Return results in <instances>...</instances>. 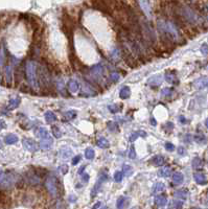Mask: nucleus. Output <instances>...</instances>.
<instances>
[{
	"label": "nucleus",
	"instance_id": "obj_48",
	"mask_svg": "<svg viewBox=\"0 0 208 209\" xmlns=\"http://www.w3.org/2000/svg\"><path fill=\"white\" fill-rule=\"evenodd\" d=\"M60 171H62V174H67L68 173V166L67 165H65V164H63V165H61V166H60Z\"/></svg>",
	"mask_w": 208,
	"mask_h": 209
},
{
	"label": "nucleus",
	"instance_id": "obj_5",
	"mask_svg": "<svg viewBox=\"0 0 208 209\" xmlns=\"http://www.w3.org/2000/svg\"><path fill=\"white\" fill-rule=\"evenodd\" d=\"M69 61H70L71 66H72V67L74 68V69H76V70H83V68H86L85 66H84L83 63H82L81 61L78 60V58L76 57L74 54H73V51H70Z\"/></svg>",
	"mask_w": 208,
	"mask_h": 209
},
{
	"label": "nucleus",
	"instance_id": "obj_42",
	"mask_svg": "<svg viewBox=\"0 0 208 209\" xmlns=\"http://www.w3.org/2000/svg\"><path fill=\"white\" fill-rule=\"evenodd\" d=\"M108 129H109L111 132H116L118 130V127L115 123H108Z\"/></svg>",
	"mask_w": 208,
	"mask_h": 209
},
{
	"label": "nucleus",
	"instance_id": "obj_11",
	"mask_svg": "<svg viewBox=\"0 0 208 209\" xmlns=\"http://www.w3.org/2000/svg\"><path fill=\"white\" fill-rule=\"evenodd\" d=\"M165 80H166L170 84H177L178 83V78L176 75L175 71H167L165 73Z\"/></svg>",
	"mask_w": 208,
	"mask_h": 209
},
{
	"label": "nucleus",
	"instance_id": "obj_16",
	"mask_svg": "<svg viewBox=\"0 0 208 209\" xmlns=\"http://www.w3.org/2000/svg\"><path fill=\"white\" fill-rule=\"evenodd\" d=\"M20 98L19 97H13L9 100V106H7V109L9 110H14L18 106L20 105Z\"/></svg>",
	"mask_w": 208,
	"mask_h": 209
},
{
	"label": "nucleus",
	"instance_id": "obj_58",
	"mask_svg": "<svg viewBox=\"0 0 208 209\" xmlns=\"http://www.w3.org/2000/svg\"><path fill=\"white\" fill-rule=\"evenodd\" d=\"M97 207H101V203H98V204H96L94 206V208H97Z\"/></svg>",
	"mask_w": 208,
	"mask_h": 209
},
{
	"label": "nucleus",
	"instance_id": "obj_6",
	"mask_svg": "<svg viewBox=\"0 0 208 209\" xmlns=\"http://www.w3.org/2000/svg\"><path fill=\"white\" fill-rule=\"evenodd\" d=\"M138 3L140 5L143 14L146 16L147 18L152 17V6L150 3V0H138Z\"/></svg>",
	"mask_w": 208,
	"mask_h": 209
},
{
	"label": "nucleus",
	"instance_id": "obj_33",
	"mask_svg": "<svg viewBox=\"0 0 208 209\" xmlns=\"http://www.w3.org/2000/svg\"><path fill=\"white\" fill-rule=\"evenodd\" d=\"M51 133L56 138H60L62 136V132L60 131V128H58L57 126H52L51 127Z\"/></svg>",
	"mask_w": 208,
	"mask_h": 209
},
{
	"label": "nucleus",
	"instance_id": "obj_24",
	"mask_svg": "<svg viewBox=\"0 0 208 209\" xmlns=\"http://www.w3.org/2000/svg\"><path fill=\"white\" fill-rule=\"evenodd\" d=\"M36 135L37 136L39 137V138H45V137H48V136H50L48 133V131L45 129V128H39L38 130H37V132H36Z\"/></svg>",
	"mask_w": 208,
	"mask_h": 209
},
{
	"label": "nucleus",
	"instance_id": "obj_44",
	"mask_svg": "<svg viewBox=\"0 0 208 209\" xmlns=\"http://www.w3.org/2000/svg\"><path fill=\"white\" fill-rule=\"evenodd\" d=\"M20 90L22 92H25V93H30L31 92V89L27 86V85H22V86L20 87Z\"/></svg>",
	"mask_w": 208,
	"mask_h": 209
},
{
	"label": "nucleus",
	"instance_id": "obj_26",
	"mask_svg": "<svg viewBox=\"0 0 208 209\" xmlns=\"http://www.w3.org/2000/svg\"><path fill=\"white\" fill-rule=\"evenodd\" d=\"M161 82H162L161 75H155L149 80V85H151V86H158V85L161 84Z\"/></svg>",
	"mask_w": 208,
	"mask_h": 209
},
{
	"label": "nucleus",
	"instance_id": "obj_21",
	"mask_svg": "<svg viewBox=\"0 0 208 209\" xmlns=\"http://www.w3.org/2000/svg\"><path fill=\"white\" fill-rule=\"evenodd\" d=\"M173 182L175 184H182V182H183V180H184V177H183V175L181 174V173H179V171H177V173H175V174H173Z\"/></svg>",
	"mask_w": 208,
	"mask_h": 209
},
{
	"label": "nucleus",
	"instance_id": "obj_10",
	"mask_svg": "<svg viewBox=\"0 0 208 209\" xmlns=\"http://www.w3.org/2000/svg\"><path fill=\"white\" fill-rule=\"evenodd\" d=\"M194 87L197 89H205L208 88V78H201L194 82Z\"/></svg>",
	"mask_w": 208,
	"mask_h": 209
},
{
	"label": "nucleus",
	"instance_id": "obj_38",
	"mask_svg": "<svg viewBox=\"0 0 208 209\" xmlns=\"http://www.w3.org/2000/svg\"><path fill=\"white\" fill-rule=\"evenodd\" d=\"M123 175H126L127 177H130L133 173V168L130 165H123Z\"/></svg>",
	"mask_w": 208,
	"mask_h": 209
},
{
	"label": "nucleus",
	"instance_id": "obj_25",
	"mask_svg": "<svg viewBox=\"0 0 208 209\" xmlns=\"http://www.w3.org/2000/svg\"><path fill=\"white\" fill-rule=\"evenodd\" d=\"M203 165H204V162H203V160H202L201 158H199V157L194 158V160H193V167L194 169H201L202 167H203Z\"/></svg>",
	"mask_w": 208,
	"mask_h": 209
},
{
	"label": "nucleus",
	"instance_id": "obj_35",
	"mask_svg": "<svg viewBox=\"0 0 208 209\" xmlns=\"http://www.w3.org/2000/svg\"><path fill=\"white\" fill-rule=\"evenodd\" d=\"M64 116L67 118V119H74L75 116H76V112H75L74 110L67 111L66 113H64Z\"/></svg>",
	"mask_w": 208,
	"mask_h": 209
},
{
	"label": "nucleus",
	"instance_id": "obj_59",
	"mask_svg": "<svg viewBox=\"0 0 208 209\" xmlns=\"http://www.w3.org/2000/svg\"><path fill=\"white\" fill-rule=\"evenodd\" d=\"M207 10H208V6H207Z\"/></svg>",
	"mask_w": 208,
	"mask_h": 209
},
{
	"label": "nucleus",
	"instance_id": "obj_15",
	"mask_svg": "<svg viewBox=\"0 0 208 209\" xmlns=\"http://www.w3.org/2000/svg\"><path fill=\"white\" fill-rule=\"evenodd\" d=\"M24 74H26V73H24V69H23L22 67H18L17 70H16V72H15V83L17 85L19 84L20 82L22 81Z\"/></svg>",
	"mask_w": 208,
	"mask_h": 209
},
{
	"label": "nucleus",
	"instance_id": "obj_22",
	"mask_svg": "<svg viewBox=\"0 0 208 209\" xmlns=\"http://www.w3.org/2000/svg\"><path fill=\"white\" fill-rule=\"evenodd\" d=\"M131 95V90L129 87H123V88L119 91V97L122 99H127Z\"/></svg>",
	"mask_w": 208,
	"mask_h": 209
},
{
	"label": "nucleus",
	"instance_id": "obj_17",
	"mask_svg": "<svg viewBox=\"0 0 208 209\" xmlns=\"http://www.w3.org/2000/svg\"><path fill=\"white\" fill-rule=\"evenodd\" d=\"M176 199H179V200H186L187 199V190L186 189H179L174 194Z\"/></svg>",
	"mask_w": 208,
	"mask_h": 209
},
{
	"label": "nucleus",
	"instance_id": "obj_37",
	"mask_svg": "<svg viewBox=\"0 0 208 209\" xmlns=\"http://www.w3.org/2000/svg\"><path fill=\"white\" fill-rule=\"evenodd\" d=\"M122 178H123V171H116V173L114 174V181L117 182V183L122 182Z\"/></svg>",
	"mask_w": 208,
	"mask_h": 209
},
{
	"label": "nucleus",
	"instance_id": "obj_4",
	"mask_svg": "<svg viewBox=\"0 0 208 209\" xmlns=\"http://www.w3.org/2000/svg\"><path fill=\"white\" fill-rule=\"evenodd\" d=\"M22 143H23V147H24L26 151L31 152V153L37 152V151L39 150V147H40V145L37 143L35 140L30 139V138H24L22 141Z\"/></svg>",
	"mask_w": 208,
	"mask_h": 209
},
{
	"label": "nucleus",
	"instance_id": "obj_14",
	"mask_svg": "<svg viewBox=\"0 0 208 209\" xmlns=\"http://www.w3.org/2000/svg\"><path fill=\"white\" fill-rule=\"evenodd\" d=\"M68 89H69L71 93H76L80 90V84L75 80H70L68 82Z\"/></svg>",
	"mask_w": 208,
	"mask_h": 209
},
{
	"label": "nucleus",
	"instance_id": "obj_3",
	"mask_svg": "<svg viewBox=\"0 0 208 209\" xmlns=\"http://www.w3.org/2000/svg\"><path fill=\"white\" fill-rule=\"evenodd\" d=\"M15 183V177L10 174L0 173V186L2 188H9L12 187Z\"/></svg>",
	"mask_w": 208,
	"mask_h": 209
},
{
	"label": "nucleus",
	"instance_id": "obj_49",
	"mask_svg": "<svg viewBox=\"0 0 208 209\" xmlns=\"http://www.w3.org/2000/svg\"><path fill=\"white\" fill-rule=\"evenodd\" d=\"M80 160H81V156H80V155H78L76 157H74V158L72 159V164H73V165H76L78 162H80Z\"/></svg>",
	"mask_w": 208,
	"mask_h": 209
},
{
	"label": "nucleus",
	"instance_id": "obj_7",
	"mask_svg": "<svg viewBox=\"0 0 208 209\" xmlns=\"http://www.w3.org/2000/svg\"><path fill=\"white\" fill-rule=\"evenodd\" d=\"M10 197L4 190H0V204H1V207H10Z\"/></svg>",
	"mask_w": 208,
	"mask_h": 209
},
{
	"label": "nucleus",
	"instance_id": "obj_20",
	"mask_svg": "<svg viewBox=\"0 0 208 209\" xmlns=\"http://www.w3.org/2000/svg\"><path fill=\"white\" fill-rule=\"evenodd\" d=\"M45 120L47 123H54V121H57V116L54 114V112H51V111H48V112L45 113Z\"/></svg>",
	"mask_w": 208,
	"mask_h": 209
},
{
	"label": "nucleus",
	"instance_id": "obj_13",
	"mask_svg": "<svg viewBox=\"0 0 208 209\" xmlns=\"http://www.w3.org/2000/svg\"><path fill=\"white\" fill-rule=\"evenodd\" d=\"M166 203H167V199L165 195H159L155 198V204H156V206H158V207H164V206L166 205Z\"/></svg>",
	"mask_w": 208,
	"mask_h": 209
},
{
	"label": "nucleus",
	"instance_id": "obj_53",
	"mask_svg": "<svg viewBox=\"0 0 208 209\" xmlns=\"http://www.w3.org/2000/svg\"><path fill=\"white\" fill-rule=\"evenodd\" d=\"M4 127H5V123H4V121L0 119V130H1V129H3Z\"/></svg>",
	"mask_w": 208,
	"mask_h": 209
},
{
	"label": "nucleus",
	"instance_id": "obj_40",
	"mask_svg": "<svg viewBox=\"0 0 208 209\" xmlns=\"http://www.w3.org/2000/svg\"><path fill=\"white\" fill-rule=\"evenodd\" d=\"M110 81L113 82V83H116V82L119 81V74L117 72H113L110 74Z\"/></svg>",
	"mask_w": 208,
	"mask_h": 209
},
{
	"label": "nucleus",
	"instance_id": "obj_32",
	"mask_svg": "<svg viewBox=\"0 0 208 209\" xmlns=\"http://www.w3.org/2000/svg\"><path fill=\"white\" fill-rule=\"evenodd\" d=\"M164 189H165V185L164 184H163V183H157L154 186L153 192H154V194H159V192L164 191Z\"/></svg>",
	"mask_w": 208,
	"mask_h": 209
},
{
	"label": "nucleus",
	"instance_id": "obj_31",
	"mask_svg": "<svg viewBox=\"0 0 208 209\" xmlns=\"http://www.w3.org/2000/svg\"><path fill=\"white\" fill-rule=\"evenodd\" d=\"M194 139L196 140L198 143H200V144H204V143H206V141H207V138L205 137V135H203V134H197V135H194Z\"/></svg>",
	"mask_w": 208,
	"mask_h": 209
},
{
	"label": "nucleus",
	"instance_id": "obj_9",
	"mask_svg": "<svg viewBox=\"0 0 208 209\" xmlns=\"http://www.w3.org/2000/svg\"><path fill=\"white\" fill-rule=\"evenodd\" d=\"M52 143H54V140H52L51 136H48L45 137V138H42L39 145H40L42 150H49L51 147Z\"/></svg>",
	"mask_w": 208,
	"mask_h": 209
},
{
	"label": "nucleus",
	"instance_id": "obj_8",
	"mask_svg": "<svg viewBox=\"0 0 208 209\" xmlns=\"http://www.w3.org/2000/svg\"><path fill=\"white\" fill-rule=\"evenodd\" d=\"M194 181L200 185H204L208 182L206 175L203 173H200V171H197V173L194 174Z\"/></svg>",
	"mask_w": 208,
	"mask_h": 209
},
{
	"label": "nucleus",
	"instance_id": "obj_23",
	"mask_svg": "<svg viewBox=\"0 0 208 209\" xmlns=\"http://www.w3.org/2000/svg\"><path fill=\"white\" fill-rule=\"evenodd\" d=\"M34 171H35V174L37 176L40 177V178H43V177L47 176V174H48V171L44 167H34Z\"/></svg>",
	"mask_w": 208,
	"mask_h": 209
},
{
	"label": "nucleus",
	"instance_id": "obj_41",
	"mask_svg": "<svg viewBox=\"0 0 208 209\" xmlns=\"http://www.w3.org/2000/svg\"><path fill=\"white\" fill-rule=\"evenodd\" d=\"M108 109L110 110V112L111 113H117L119 112V107H118V105H110L109 107H108Z\"/></svg>",
	"mask_w": 208,
	"mask_h": 209
},
{
	"label": "nucleus",
	"instance_id": "obj_56",
	"mask_svg": "<svg viewBox=\"0 0 208 209\" xmlns=\"http://www.w3.org/2000/svg\"><path fill=\"white\" fill-rule=\"evenodd\" d=\"M84 169H85V166H82V167H81V169H80V171H78V174L83 173V171H84Z\"/></svg>",
	"mask_w": 208,
	"mask_h": 209
},
{
	"label": "nucleus",
	"instance_id": "obj_12",
	"mask_svg": "<svg viewBox=\"0 0 208 209\" xmlns=\"http://www.w3.org/2000/svg\"><path fill=\"white\" fill-rule=\"evenodd\" d=\"M151 162L155 166H162L165 163V159H164V157L161 155H156L151 159Z\"/></svg>",
	"mask_w": 208,
	"mask_h": 209
},
{
	"label": "nucleus",
	"instance_id": "obj_1",
	"mask_svg": "<svg viewBox=\"0 0 208 209\" xmlns=\"http://www.w3.org/2000/svg\"><path fill=\"white\" fill-rule=\"evenodd\" d=\"M45 185H46L47 190L49 191V194L51 195V197L57 198V197H59L60 195H62V194H60V192H63L61 182H60V180L58 179L56 176L48 177L45 182Z\"/></svg>",
	"mask_w": 208,
	"mask_h": 209
},
{
	"label": "nucleus",
	"instance_id": "obj_45",
	"mask_svg": "<svg viewBox=\"0 0 208 209\" xmlns=\"http://www.w3.org/2000/svg\"><path fill=\"white\" fill-rule=\"evenodd\" d=\"M201 52L204 55H208V44H203L201 46Z\"/></svg>",
	"mask_w": 208,
	"mask_h": 209
},
{
	"label": "nucleus",
	"instance_id": "obj_51",
	"mask_svg": "<svg viewBox=\"0 0 208 209\" xmlns=\"http://www.w3.org/2000/svg\"><path fill=\"white\" fill-rule=\"evenodd\" d=\"M178 153L180 155H184L185 154V150H184L182 147H178Z\"/></svg>",
	"mask_w": 208,
	"mask_h": 209
},
{
	"label": "nucleus",
	"instance_id": "obj_34",
	"mask_svg": "<svg viewBox=\"0 0 208 209\" xmlns=\"http://www.w3.org/2000/svg\"><path fill=\"white\" fill-rule=\"evenodd\" d=\"M5 73H6V82H7V86H10L12 83V68L10 66H7L6 69H5Z\"/></svg>",
	"mask_w": 208,
	"mask_h": 209
},
{
	"label": "nucleus",
	"instance_id": "obj_54",
	"mask_svg": "<svg viewBox=\"0 0 208 209\" xmlns=\"http://www.w3.org/2000/svg\"><path fill=\"white\" fill-rule=\"evenodd\" d=\"M179 120H180L182 123H186V119L183 117V116H180V118H179Z\"/></svg>",
	"mask_w": 208,
	"mask_h": 209
},
{
	"label": "nucleus",
	"instance_id": "obj_52",
	"mask_svg": "<svg viewBox=\"0 0 208 209\" xmlns=\"http://www.w3.org/2000/svg\"><path fill=\"white\" fill-rule=\"evenodd\" d=\"M83 180L85 182H88L89 181V175L88 174H84L83 175Z\"/></svg>",
	"mask_w": 208,
	"mask_h": 209
},
{
	"label": "nucleus",
	"instance_id": "obj_47",
	"mask_svg": "<svg viewBox=\"0 0 208 209\" xmlns=\"http://www.w3.org/2000/svg\"><path fill=\"white\" fill-rule=\"evenodd\" d=\"M165 149H166L168 152H173V151L175 150V145L170 143V142H166V143H165Z\"/></svg>",
	"mask_w": 208,
	"mask_h": 209
},
{
	"label": "nucleus",
	"instance_id": "obj_55",
	"mask_svg": "<svg viewBox=\"0 0 208 209\" xmlns=\"http://www.w3.org/2000/svg\"><path fill=\"white\" fill-rule=\"evenodd\" d=\"M151 123H152L153 126H156V125H157V123H156V120H155V118H154V117H152V118H151Z\"/></svg>",
	"mask_w": 208,
	"mask_h": 209
},
{
	"label": "nucleus",
	"instance_id": "obj_28",
	"mask_svg": "<svg viewBox=\"0 0 208 209\" xmlns=\"http://www.w3.org/2000/svg\"><path fill=\"white\" fill-rule=\"evenodd\" d=\"M96 143H97V145H98L99 147H102V149H108V147H109V145H110L109 141H108L106 138H104V137L97 139Z\"/></svg>",
	"mask_w": 208,
	"mask_h": 209
},
{
	"label": "nucleus",
	"instance_id": "obj_18",
	"mask_svg": "<svg viewBox=\"0 0 208 209\" xmlns=\"http://www.w3.org/2000/svg\"><path fill=\"white\" fill-rule=\"evenodd\" d=\"M129 198H126V197H120L118 198L117 200V204H116V207L117 208H125L127 207L129 205Z\"/></svg>",
	"mask_w": 208,
	"mask_h": 209
},
{
	"label": "nucleus",
	"instance_id": "obj_19",
	"mask_svg": "<svg viewBox=\"0 0 208 209\" xmlns=\"http://www.w3.org/2000/svg\"><path fill=\"white\" fill-rule=\"evenodd\" d=\"M90 72L92 73V75H94L95 78H98L102 74V67L101 65H96L94 67L90 68Z\"/></svg>",
	"mask_w": 208,
	"mask_h": 209
},
{
	"label": "nucleus",
	"instance_id": "obj_36",
	"mask_svg": "<svg viewBox=\"0 0 208 209\" xmlns=\"http://www.w3.org/2000/svg\"><path fill=\"white\" fill-rule=\"evenodd\" d=\"M94 151L90 149V147H88V149H86L85 151V157L87 158V159H93L94 158Z\"/></svg>",
	"mask_w": 208,
	"mask_h": 209
},
{
	"label": "nucleus",
	"instance_id": "obj_46",
	"mask_svg": "<svg viewBox=\"0 0 208 209\" xmlns=\"http://www.w3.org/2000/svg\"><path fill=\"white\" fill-rule=\"evenodd\" d=\"M140 132L141 131H137V132H135V133H133L132 136L130 137V141H132V142L135 141V140L138 138V136H140V135H139V134H140Z\"/></svg>",
	"mask_w": 208,
	"mask_h": 209
},
{
	"label": "nucleus",
	"instance_id": "obj_50",
	"mask_svg": "<svg viewBox=\"0 0 208 209\" xmlns=\"http://www.w3.org/2000/svg\"><path fill=\"white\" fill-rule=\"evenodd\" d=\"M129 156H130V158H135L136 157V153H135V149H134V147H131V151H130V154H129Z\"/></svg>",
	"mask_w": 208,
	"mask_h": 209
},
{
	"label": "nucleus",
	"instance_id": "obj_29",
	"mask_svg": "<svg viewBox=\"0 0 208 209\" xmlns=\"http://www.w3.org/2000/svg\"><path fill=\"white\" fill-rule=\"evenodd\" d=\"M159 175L161 177H164V178L170 177V176H172V168H170L168 166H166V167H163V168L160 169Z\"/></svg>",
	"mask_w": 208,
	"mask_h": 209
},
{
	"label": "nucleus",
	"instance_id": "obj_57",
	"mask_svg": "<svg viewBox=\"0 0 208 209\" xmlns=\"http://www.w3.org/2000/svg\"><path fill=\"white\" fill-rule=\"evenodd\" d=\"M205 126H206V128L208 129V118H207L206 120H205Z\"/></svg>",
	"mask_w": 208,
	"mask_h": 209
},
{
	"label": "nucleus",
	"instance_id": "obj_27",
	"mask_svg": "<svg viewBox=\"0 0 208 209\" xmlns=\"http://www.w3.org/2000/svg\"><path fill=\"white\" fill-rule=\"evenodd\" d=\"M60 154H61V156L64 158V159H67V158H69L71 154H72V151H71V149H69V147H62L61 151H60Z\"/></svg>",
	"mask_w": 208,
	"mask_h": 209
},
{
	"label": "nucleus",
	"instance_id": "obj_39",
	"mask_svg": "<svg viewBox=\"0 0 208 209\" xmlns=\"http://www.w3.org/2000/svg\"><path fill=\"white\" fill-rule=\"evenodd\" d=\"M174 90L172 88H163L162 91H161V94L163 96H170V95L173 94Z\"/></svg>",
	"mask_w": 208,
	"mask_h": 209
},
{
	"label": "nucleus",
	"instance_id": "obj_30",
	"mask_svg": "<svg viewBox=\"0 0 208 209\" xmlns=\"http://www.w3.org/2000/svg\"><path fill=\"white\" fill-rule=\"evenodd\" d=\"M18 141V137L14 134H10L5 137V143L7 144H14Z\"/></svg>",
	"mask_w": 208,
	"mask_h": 209
},
{
	"label": "nucleus",
	"instance_id": "obj_43",
	"mask_svg": "<svg viewBox=\"0 0 208 209\" xmlns=\"http://www.w3.org/2000/svg\"><path fill=\"white\" fill-rule=\"evenodd\" d=\"M182 206H183V203L181 202V201H173V205H172V207L173 208H182Z\"/></svg>",
	"mask_w": 208,
	"mask_h": 209
},
{
	"label": "nucleus",
	"instance_id": "obj_2",
	"mask_svg": "<svg viewBox=\"0 0 208 209\" xmlns=\"http://www.w3.org/2000/svg\"><path fill=\"white\" fill-rule=\"evenodd\" d=\"M25 73L26 78H27L28 83L31 87H37L38 86V68L35 62L30 61L26 64L25 67Z\"/></svg>",
	"mask_w": 208,
	"mask_h": 209
}]
</instances>
